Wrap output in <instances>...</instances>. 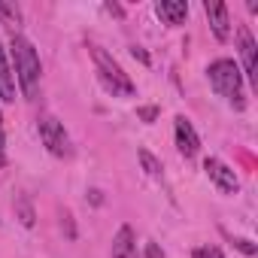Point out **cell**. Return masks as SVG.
Wrapping results in <instances>:
<instances>
[{"label": "cell", "instance_id": "11", "mask_svg": "<svg viewBox=\"0 0 258 258\" xmlns=\"http://www.w3.org/2000/svg\"><path fill=\"white\" fill-rule=\"evenodd\" d=\"M0 100H4V103H13L16 100V73L7 64L4 46H0Z\"/></svg>", "mask_w": 258, "mask_h": 258}, {"label": "cell", "instance_id": "1", "mask_svg": "<svg viewBox=\"0 0 258 258\" xmlns=\"http://www.w3.org/2000/svg\"><path fill=\"white\" fill-rule=\"evenodd\" d=\"M10 52H13V61H16V79H19L25 97H34L37 88H40V73H43L34 43L22 34H13L10 37Z\"/></svg>", "mask_w": 258, "mask_h": 258}, {"label": "cell", "instance_id": "7", "mask_svg": "<svg viewBox=\"0 0 258 258\" xmlns=\"http://www.w3.org/2000/svg\"><path fill=\"white\" fill-rule=\"evenodd\" d=\"M237 43H240V58H243V76L255 85L258 82V73H255V40H252L246 25L237 28Z\"/></svg>", "mask_w": 258, "mask_h": 258}, {"label": "cell", "instance_id": "10", "mask_svg": "<svg viewBox=\"0 0 258 258\" xmlns=\"http://www.w3.org/2000/svg\"><path fill=\"white\" fill-rule=\"evenodd\" d=\"M112 258H137V243H134V231L121 225L118 234L112 237Z\"/></svg>", "mask_w": 258, "mask_h": 258}, {"label": "cell", "instance_id": "18", "mask_svg": "<svg viewBox=\"0 0 258 258\" xmlns=\"http://www.w3.org/2000/svg\"><path fill=\"white\" fill-rule=\"evenodd\" d=\"M0 167H7V134H4V118H0Z\"/></svg>", "mask_w": 258, "mask_h": 258}, {"label": "cell", "instance_id": "19", "mask_svg": "<svg viewBox=\"0 0 258 258\" xmlns=\"http://www.w3.org/2000/svg\"><path fill=\"white\" fill-rule=\"evenodd\" d=\"M146 258H167L158 243H146Z\"/></svg>", "mask_w": 258, "mask_h": 258}, {"label": "cell", "instance_id": "14", "mask_svg": "<svg viewBox=\"0 0 258 258\" xmlns=\"http://www.w3.org/2000/svg\"><path fill=\"white\" fill-rule=\"evenodd\" d=\"M16 216H19V222H22L25 228H34V210H31V201H28V198H19Z\"/></svg>", "mask_w": 258, "mask_h": 258}, {"label": "cell", "instance_id": "3", "mask_svg": "<svg viewBox=\"0 0 258 258\" xmlns=\"http://www.w3.org/2000/svg\"><path fill=\"white\" fill-rule=\"evenodd\" d=\"M91 58H94V67H97V76L103 82V88L112 94V97H134L137 85L131 82V76H127L121 70V64L100 46H91Z\"/></svg>", "mask_w": 258, "mask_h": 258}, {"label": "cell", "instance_id": "17", "mask_svg": "<svg viewBox=\"0 0 258 258\" xmlns=\"http://www.w3.org/2000/svg\"><path fill=\"white\" fill-rule=\"evenodd\" d=\"M158 112H161L158 106H140V109H137V115H140L143 121H149V124H152V121L158 118Z\"/></svg>", "mask_w": 258, "mask_h": 258}, {"label": "cell", "instance_id": "20", "mask_svg": "<svg viewBox=\"0 0 258 258\" xmlns=\"http://www.w3.org/2000/svg\"><path fill=\"white\" fill-rule=\"evenodd\" d=\"M106 13H109V16H115V19H121V16H124V10H121L118 4H106Z\"/></svg>", "mask_w": 258, "mask_h": 258}, {"label": "cell", "instance_id": "4", "mask_svg": "<svg viewBox=\"0 0 258 258\" xmlns=\"http://www.w3.org/2000/svg\"><path fill=\"white\" fill-rule=\"evenodd\" d=\"M37 131H40L43 146H46L55 158H70V155H73L70 134L64 131V124H61L55 115H40V118H37Z\"/></svg>", "mask_w": 258, "mask_h": 258}, {"label": "cell", "instance_id": "12", "mask_svg": "<svg viewBox=\"0 0 258 258\" xmlns=\"http://www.w3.org/2000/svg\"><path fill=\"white\" fill-rule=\"evenodd\" d=\"M0 25H10L19 34V28H22V10H19V4H4V0H0Z\"/></svg>", "mask_w": 258, "mask_h": 258}, {"label": "cell", "instance_id": "15", "mask_svg": "<svg viewBox=\"0 0 258 258\" xmlns=\"http://www.w3.org/2000/svg\"><path fill=\"white\" fill-rule=\"evenodd\" d=\"M191 258H225V255H222L219 246H198V249L191 252Z\"/></svg>", "mask_w": 258, "mask_h": 258}, {"label": "cell", "instance_id": "13", "mask_svg": "<svg viewBox=\"0 0 258 258\" xmlns=\"http://www.w3.org/2000/svg\"><path fill=\"white\" fill-rule=\"evenodd\" d=\"M140 164H143V170H146L152 179H164V167H161V161H158L149 149H140Z\"/></svg>", "mask_w": 258, "mask_h": 258}, {"label": "cell", "instance_id": "9", "mask_svg": "<svg viewBox=\"0 0 258 258\" xmlns=\"http://www.w3.org/2000/svg\"><path fill=\"white\" fill-rule=\"evenodd\" d=\"M155 16L164 25H182L188 19V4H185V0H158V4H155Z\"/></svg>", "mask_w": 258, "mask_h": 258}, {"label": "cell", "instance_id": "8", "mask_svg": "<svg viewBox=\"0 0 258 258\" xmlns=\"http://www.w3.org/2000/svg\"><path fill=\"white\" fill-rule=\"evenodd\" d=\"M204 13H207V22H210V31L219 43H225L231 37V22H228V7L225 4H204Z\"/></svg>", "mask_w": 258, "mask_h": 258}, {"label": "cell", "instance_id": "21", "mask_svg": "<svg viewBox=\"0 0 258 258\" xmlns=\"http://www.w3.org/2000/svg\"><path fill=\"white\" fill-rule=\"evenodd\" d=\"M131 55H134V58H140L143 64H149V55H146V52H143L140 46H134V49H131Z\"/></svg>", "mask_w": 258, "mask_h": 258}, {"label": "cell", "instance_id": "6", "mask_svg": "<svg viewBox=\"0 0 258 258\" xmlns=\"http://www.w3.org/2000/svg\"><path fill=\"white\" fill-rule=\"evenodd\" d=\"M204 170H207V176L216 182V188H219L222 195H237V191H240V179H237L234 167H228L225 161L207 158V161H204Z\"/></svg>", "mask_w": 258, "mask_h": 258}, {"label": "cell", "instance_id": "2", "mask_svg": "<svg viewBox=\"0 0 258 258\" xmlns=\"http://www.w3.org/2000/svg\"><path fill=\"white\" fill-rule=\"evenodd\" d=\"M207 76H210V85L216 88L219 97H225L234 109H243L246 106V94H243V73L240 67L231 61V58H219L207 67Z\"/></svg>", "mask_w": 258, "mask_h": 258}, {"label": "cell", "instance_id": "5", "mask_svg": "<svg viewBox=\"0 0 258 258\" xmlns=\"http://www.w3.org/2000/svg\"><path fill=\"white\" fill-rule=\"evenodd\" d=\"M173 134H176V149H179V155H182L185 161L198 158V152H201V137H198V131L191 127V121H188L185 115H176V118H173Z\"/></svg>", "mask_w": 258, "mask_h": 258}, {"label": "cell", "instance_id": "16", "mask_svg": "<svg viewBox=\"0 0 258 258\" xmlns=\"http://www.w3.org/2000/svg\"><path fill=\"white\" fill-rule=\"evenodd\" d=\"M234 246H237L243 255H249V258H255V252H258V246H255L252 240H243V237H237V240H234Z\"/></svg>", "mask_w": 258, "mask_h": 258}]
</instances>
